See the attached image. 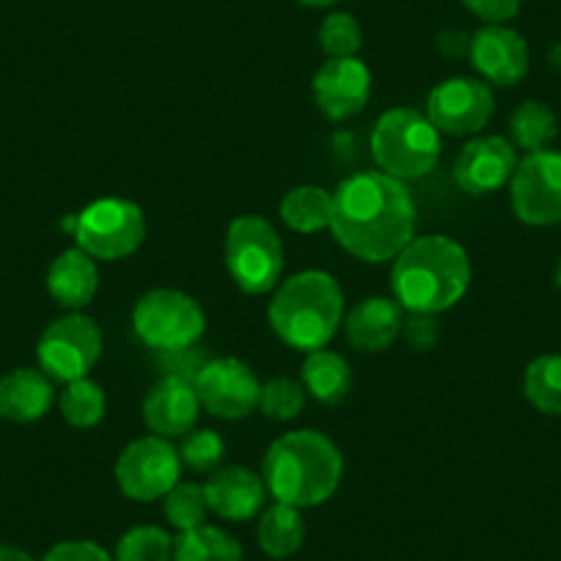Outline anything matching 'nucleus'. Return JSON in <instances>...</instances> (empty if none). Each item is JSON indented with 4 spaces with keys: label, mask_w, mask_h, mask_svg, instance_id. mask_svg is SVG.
Masks as SVG:
<instances>
[{
    "label": "nucleus",
    "mask_w": 561,
    "mask_h": 561,
    "mask_svg": "<svg viewBox=\"0 0 561 561\" xmlns=\"http://www.w3.org/2000/svg\"><path fill=\"white\" fill-rule=\"evenodd\" d=\"M402 339L410 350H415V353H427V350H433L440 339V328L435 314H413V311H410V317H404L402 322Z\"/></svg>",
    "instance_id": "34"
},
{
    "label": "nucleus",
    "mask_w": 561,
    "mask_h": 561,
    "mask_svg": "<svg viewBox=\"0 0 561 561\" xmlns=\"http://www.w3.org/2000/svg\"><path fill=\"white\" fill-rule=\"evenodd\" d=\"M471 67L484 78V83L512 89L528 75V45L510 25H484L471 34L468 45Z\"/></svg>",
    "instance_id": "16"
},
{
    "label": "nucleus",
    "mask_w": 561,
    "mask_h": 561,
    "mask_svg": "<svg viewBox=\"0 0 561 561\" xmlns=\"http://www.w3.org/2000/svg\"><path fill=\"white\" fill-rule=\"evenodd\" d=\"M304 388L322 404H339L353 388V369L333 350H314L304 360Z\"/></svg>",
    "instance_id": "23"
},
{
    "label": "nucleus",
    "mask_w": 561,
    "mask_h": 561,
    "mask_svg": "<svg viewBox=\"0 0 561 561\" xmlns=\"http://www.w3.org/2000/svg\"><path fill=\"white\" fill-rule=\"evenodd\" d=\"M553 280H556V287L561 289V259H559V264H556V273H553Z\"/></svg>",
    "instance_id": "39"
},
{
    "label": "nucleus",
    "mask_w": 561,
    "mask_h": 561,
    "mask_svg": "<svg viewBox=\"0 0 561 561\" xmlns=\"http://www.w3.org/2000/svg\"><path fill=\"white\" fill-rule=\"evenodd\" d=\"M113 477L122 495H127L129 501H140V504L163 501L182 479L180 451L169 438H160V435L138 438L118 455Z\"/></svg>",
    "instance_id": "10"
},
{
    "label": "nucleus",
    "mask_w": 561,
    "mask_h": 561,
    "mask_svg": "<svg viewBox=\"0 0 561 561\" xmlns=\"http://www.w3.org/2000/svg\"><path fill=\"white\" fill-rule=\"evenodd\" d=\"M242 545L220 526L191 528L174 537V561H242Z\"/></svg>",
    "instance_id": "25"
},
{
    "label": "nucleus",
    "mask_w": 561,
    "mask_h": 561,
    "mask_svg": "<svg viewBox=\"0 0 561 561\" xmlns=\"http://www.w3.org/2000/svg\"><path fill=\"white\" fill-rule=\"evenodd\" d=\"M314 102L331 122H347L358 116L371 96V72L358 56L328 58L314 75Z\"/></svg>",
    "instance_id": "14"
},
{
    "label": "nucleus",
    "mask_w": 561,
    "mask_h": 561,
    "mask_svg": "<svg viewBox=\"0 0 561 561\" xmlns=\"http://www.w3.org/2000/svg\"><path fill=\"white\" fill-rule=\"evenodd\" d=\"M462 7L488 25H504L512 18H517L523 0H462Z\"/></svg>",
    "instance_id": "36"
},
{
    "label": "nucleus",
    "mask_w": 561,
    "mask_h": 561,
    "mask_svg": "<svg viewBox=\"0 0 561 561\" xmlns=\"http://www.w3.org/2000/svg\"><path fill=\"white\" fill-rule=\"evenodd\" d=\"M495 113L490 83L479 78H449L435 85L427 96V118L438 133L477 135L488 127Z\"/></svg>",
    "instance_id": "13"
},
{
    "label": "nucleus",
    "mask_w": 561,
    "mask_h": 561,
    "mask_svg": "<svg viewBox=\"0 0 561 561\" xmlns=\"http://www.w3.org/2000/svg\"><path fill=\"white\" fill-rule=\"evenodd\" d=\"M36 358H39V369L50 380H83L102 358L100 325L78 311L50 322L36 344Z\"/></svg>",
    "instance_id": "9"
},
{
    "label": "nucleus",
    "mask_w": 561,
    "mask_h": 561,
    "mask_svg": "<svg viewBox=\"0 0 561 561\" xmlns=\"http://www.w3.org/2000/svg\"><path fill=\"white\" fill-rule=\"evenodd\" d=\"M304 408H306L304 382L293 380V377H273V380H267L262 386L259 410H262L270 421H293L304 413Z\"/></svg>",
    "instance_id": "31"
},
{
    "label": "nucleus",
    "mask_w": 561,
    "mask_h": 561,
    "mask_svg": "<svg viewBox=\"0 0 561 561\" xmlns=\"http://www.w3.org/2000/svg\"><path fill=\"white\" fill-rule=\"evenodd\" d=\"M0 561H36L28 550L18 548V545H0Z\"/></svg>",
    "instance_id": "37"
},
{
    "label": "nucleus",
    "mask_w": 561,
    "mask_h": 561,
    "mask_svg": "<svg viewBox=\"0 0 561 561\" xmlns=\"http://www.w3.org/2000/svg\"><path fill=\"white\" fill-rule=\"evenodd\" d=\"M226 267L245 295L273 293L284 273V242L270 220L240 215L226 231Z\"/></svg>",
    "instance_id": "6"
},
{
    "label": "nucleus",
    "mask_w": 561,
    "mask_h": 561,
    "mask_svg": "<svg viewBox=\"0 0 561 561\" xmlns=\"http://www.w3.org/2000/svg\"><path fill=\"white\" fill-rule=\"evenodd\" d=\"M512 213L526 226H559L561 224V152L542 149L531 152L517 163L510 182Z\"/></svg>",
    "instance_id": "11"
},
{
    "label": "nucleus",
    "mask_w": 561,
    "mask_h": 561,
    "mask_svg": "<svg viewBox=\"0 0 561 561\" xmlns=\"http://www.w3.org/2000/svg\"><path fill=\"white\" fill-rule=\"evenodd\" d=\"M331 234L350 256L366 264L391 262L413 240L415 204L404 182L364 171L333 191Z\"/></svg>",
    "instance_id": "1"
},
{
    "label": "nucleus",
    "mask_w": 561,
    "mask_h": 561,
    "mask_svg": "<svg viewBox=\"0 0 561 561\" xmlns=\"http://www.w3.org/2000/svg\"><path fill=\"white\" fill-rule=\"evenodd\" d=\"M298 3L306 9H328L333 3H339V0H298Z\"/></svg>",
    "instance_id": "38"
},
{
    "label": "nucleus",
    "mask_w": 561,
    "mask_h": 561,
    "mask_svg": "<svg viewBox=\"0 0 561 561\" xmlns=\"http://www.w3.org/2000/svg\"><path fill=\"white\" fill-rule=\"evenodd\" d=\"M135 336L160 353H182L207 331V314L193 295L158 287L138 298L133 309Z\"/></svg>",
    "instance_id": "7"
},
{
    "label": "nucleus",
    "mask_w": 561,
    "mask_h": 561,
    "mask_svg": "<svg viewBox=\"0 0 561 561\" xmlns=\"http://www.w3.org/2000/svg\"><path fill=\"white\" fill-rule=\"evenodd\" d=\"M113 561H174V537L163 526L140 523L118 537Z\"/></svg>",
    "instance_id": "29"
},
{
    "label": "nucleus",
    "mask_w": 561,
    "mask_h": 561,
    "mask_svg": "<svg viewBox=\"0 0 561 561\" xmlns=\"http://www.w3.org/2000/svg\"><path fill=\"white\" fill-rule=\"evenodd\" d=\"M471 287V259L457 240L427 234L410 240L391 267L393 300L413 314L449 311Z\"/></svg>",
    "instance_id": "2"
},
{
    "label": "nucleus",
    "mask_w": 561,
    "mask_h": 561,
    "mask_svg": "<svg viewBox=\"0 0 561 561\" xmlns=\"http://www.w3.org/2000/svg\"><path fill=\"white\" fill-rule=\"evenodd\" d=\"M198 410H202V402H198L196 386H193L191 377L165 375L163 380L149 388L140 415H144V424L149 427V433L171 440L182 438V435L196 427Z\"/></svg>",
    "instance_id": "17"
},
{
    "label": "nucleus",
    "mask_w": 561,
    "mask_h": 561,
    "mask_svg": "<svg viewBox=\"0 0 561 561\" xmlns=\"http://www.w3.org/2000/svg\"><path fill=\"white\" fill-rule=\"evenodd\" d=\"M523 393L545 415H561V355H539L526 366Z\"/></svg>",
    "instance_id": "27"
},
{
    "label": "nucleus",
    "mask_w": 561,
    "mask_h": 561,
    "mask_svg": "<svg viewBox=\"0 0 561 561\" xmlns=\"http://www.w3.org/2000/svg\"><path fill=\"white\" fill-rule=\"evenodd\" d=\"M80 251L100 262L127 259L147 240V215L129 198L107 196L91 202L69 220Z\"/></svg>",
    "instance_id": "8"
},
{
    "label": "nucleus",
    "mask_w": 561,
    "mask_h": 561,
    "mask_svg": "<svg viewBox=\"0 0 561 561\" xmlns=\"http://www.w3.org/2000/svg\"><path fill=\"white\" fill-rule=\"evenodd\" d=\"M344 293L339 280L322 270H304L280 280L267 306V322L275 336L298 353L328 347L342 328Z\"/></svg>",
    "instance_id": "4"
},
{
    "label": "nucleus",
    "mask_w": 561,
    "mask_h": 561,
    "mask_svg": "<svg viewBox=\"0 0 561 561\" xmlns=\"http://www.w3.org/2000/svg\"><path fill=\"white\" fill-rule=\"evenodd\" d=\"M517 147L501 135H479L468 140L455 163V180L468 196H490L510 185L517 169Z\"/></svg>",
    "instance_id": "15"
},
{
    "label": "nucleus",
    "mask_w": 561,
    "mask_h": 561,
    "mask_svg": "<svg viewBox=\"0 0 561 561\" xmlns=\"http://www.w3.org/2000/svg\"><path fill=\"white\" fill-rule=\"evenodd\" d=\"M317 42L328 58H353L358 56L360 45H364V34H360V25L353 14L333 12L322 20Z\"/></svg>",
    "instance_id": "32"
},
{
    "label": "nucleus",
    "mask_w": 561,
    "mask_h": 561,
    "mask_svg": "<svg viewBox=\"0 0 561 561\" xmlns=\"http://www.w3.org/2000/svg\"><path fill=\"white\" fill-rule=\"evenodd\" d=\"M333 193L320 185H298L280 198L278 215L293 231L300 234H317L331 226Z\"/></svg>",
    "instance_id": "24"
},
{
    "label": "nucleus",
    "mask_w": 561,
    "mask_h": 561,
    "mask_svg": "<svg viewBox=\"0 0 561 561\" xmlns=\"http://www.w3.org/2000/svg\"><path fill=\"white\" fill-rule=\"evenodd\" d=\"M42 561H113V556L91 539H64L53 545Z\"/></svg>",
    "instance_id": "35"
},
{
    "label": "nucleus",
    "mask_w": 561,
    "mask_h": 561,
    "mask_svg": "<svg viewBox=\"0 0 561 561\" xmlns=\"http://www.w3.org/2000/svg\"><path fill=\"white\" fill-rule=\"evenodd\" d=\"M256 542L270 559H293L306 542L304 510L280 504V501H275L273 506H264L256 526Z\"/></svg>",
    "instance_id": "22"
},
{
    "label": "nucleus",
    "mask_w": 561,
    "mask_h": 561,
    "mask_svg": "<svg viewBox=\"0 0 561 561\" xmlns=\"http://www.w3.org/2000/svg\"><path fill=\"white\" fill-rule=\"evenodd\" d=\"M404 309L393 298H364L344 314V336L358 353H382L402 336Z\"/></svg>",
    "instance_id": "19"
},
{
    "label": "nucleus",
    "mask_w": 561,
    "mask_h": 561,
    "mask_svg": "<svg viewBox=\"0 0 561 561\" xmlns=\"http://www.w3.org/2000/svg\"><path fill=\"white\" fill-rule=\"evenodd\" d=\"M344 477V455L325 433L295 430L270 444L262 479L275 501L311 510L336 495Z\"/></svg>",
    "instance_id": "3"
},
{
    "label": "nucleus",
    "mask_w": 561,
    "mask_h": 561,
    "mask_svg": "<svg viewBox=\"0 0 561 561\" xmlns=\"http://www.w3.org/2000/svg\"><path fill=\"white\" fill-rule=\"evenodd\" d=\"M163 515L171 523V528L176 531H191L207 523L209 517V504L207 493H204V484L196 482H176L171 488V493L163 499Z\"/></svg>",
    "instance_id": "30"
},
{
    "label": "nucleus",
    "mask_w": 561,
    "mask_h": 561,
    "mask_svg": "<svg viewBox=\"0 0 561 561\" xmlns=\"http://www.w3.org/2000/svg\"><path fill=\"white\" fill-rule=\"evenodd\" d=\"M204 493H207L209 512L231 523H245L259 517L270 495L264 479L245 466L218 468L204 482Z\"/></svg>",
    "instance_id": "18"
},
{
    "label": "nucleus",
    "mask_w": 561,
    "mask_h": 561,
    "mask_svg": "<svg viewBox=\"0 0 561 561\" xmlns=\"http://www.w3.org/2000/svg\"><path fill=\"white\" fill-rule=\"evenodd\" d=\"M440 133L427 113L413 107H393L375 122L371 154L382 174L393 180H421L438 165Z\"/></svg>",
    "instance_id": "5"
},
{
    "label": "nucleus",
    "mask_w": 561,
    "mask_h": 561,
    "mask_svg": "<svg viewBox=\"0 0 561 561\" xmlns=\"http://www.w3.org/2000/svg\"><path fill=\"white\" fill-rule=\"evenodd\" d=\"M96 289H100V270L96 259H91L89 253L69 248L53 259L47 270V293L58 306L69 311L85 309L94 300Z\"/></svg>",
    "instance_id": "21"
},
{
    "label": "nucleus",
    "mask_w": 561,
    "mask_h": 561,
    "mask_svg": "<svg viewBox=\"0 0 561 561\" xmlns=\"http://www.w3.org/2000/svg\"><path fill=\"white\" fill-rule=\"evenodd\" d=\"M58 404H61V415L67 419V424L75 430L96 427V424L105 419V410H107L105 391H102L100 382L89 380V377L67 382Z\"/></svg>",
    "instance_id": "28"
},
{
    "label": "nucleus",
    "mask_w": 561,
    "mask_h": 561,
    "mask_svg": "<svg viewBox=\"0 0 561 561\" xmlns=\"http://www.w3.org/2000/svg\"><path fill=\"white\" fill-rule=\"evenodd\" d=\"M56 402V391L45 371L12 369L0 377V419L14 424H34L45 419Z\"/></svg>",
    "instance_id": "20"
},
{
    "label": "nucleus",
    "mask_w": 561,
    "mask_h": 561,
    "mask_svg": "<svg viewBox=\"0 0 561 561\" xmlns=\"http://www.w3.org/2000/svg\"><path fill=\"white\" fill-rule=\"evenodd\" d=\"M176 451H180L182 468H191L196 473H209L224 462L226 444L215 430H191L187 435H182V446Z\"/></svg>",
    "instance_id": "33"
},
{
    "label": "nucleus",
    "mask_w": 561,
    "mask_h": 561,
    "mask_svg": "<svg viewBox=\"0 0 561 561\" xmlns=\"http://www.w3.org/2000/svg\"><path fill=\"white\" fill-rule=\"evenodd\" d=\"M198 402L207 413L224 421L248 419L259 408L262 382L253 375L251 366L240 358L207 360L193 377Z\"/></svg>",
    "instance_id": "12"
},
{
    "label": "nucleus",
    "mask_w": 561,
    "mask_h": 561,
    "mask_svg": "<svg viewBox=\"0 0 561 561\" xmlns=\"http://www.w3.org/2000/svg\"><path fill=\"white\" fill-rule=\"evenodd\" d=\"M512 144L517 149H526V154L542 152L559 135V118L545 102L526 100L512 111L510 116Z\"/></svg>",
    "instance_id": "26"
}]
</instances>
